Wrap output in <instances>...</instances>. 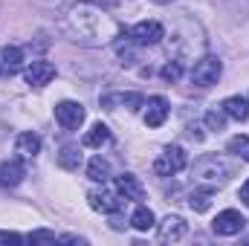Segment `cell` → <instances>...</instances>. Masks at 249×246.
I'll list each match as a JSON object with an SVG mask.
<instances>
[{
    "mask_svg": "<svg viewBox=\"0 0 249 246\" xmlns=\"http://www.w3.org/2000/svg\"><path fill=\"white\" fill-rule=\"evenodd\" d=\"M64 29L67 35L81 44V47H105V44H113L122 29H119V20L113 15H107L99 3H90V0H81L75 3L67 18H64Z\"/></svg>",
    "mask_w": 249,
    "mask_h": 246,
    "instance_id": "1",
    "label": "cell"
},
{
    "mask_svg": "<svg viewBox=\"0 0 249 246\" xmlns=\"http://www.w3.org/2000/svg\"><path fill=\"white\" fill-rule=\"evenodd\" d=\"M194 177H197L200 183H206L209 188H217V185H226L229 168H226V162H223L220 157L206 154V157H200V159L194 162Z\"/></svg>",
    "mask_w": 249,
    "mask_h": 246,
    "instance_id": "2",
    "label": "cell"
},
{
    "mask_svg": "<svg viewBox=\"0 0 249 246\" xmlns=\"http://www.w3.org/2000/svg\"><path fill=\"white\" fill-rule=\"evenodd\" d=\"M186 165H188V154L186 151H183L180 145H168V148L157 157L154 171H157L160 177H174V174H180Z\"/></svg>",
    "mask_w": 249,
    "mask_h": 246,
    "instance_id": "3",
    "label": "cell"
},
{
    "mask_svg": "<svg viewBox=\"0 0 249 246\" xmlns=\"http://www.w3.org/2000/svg\"><path fill=\"white\" fill-rule=\"evenodd\" d=\"M220 72H223L220 58L203 55L200 61H194V67H191V84H197V87H212V84H217Z\"/></svg>",
    "mask_w": 249,
    "mask_h": 246,
    "instance_id": "4",
    "label": "cell"
},
{
    "mask_svg": "<svg viewBox=\"0 0 249 246\" xmlns=\"http://www.w3.org/2000/svg\"><path fill=\"white\" fill-rule=\"evenodd\" d=\"M127 38H130L136 47H154V44H160V41L165 38V29H162L160 20H139L136 26H130Z\"/></svg>",
    "mask_w": 249,
    "mask_h": 246,
    "instance_id": "5",
    "label": "cell"
},
{
    "mask_svg": "<svg viewBox=\"0 0 249 246\" xmlns=\"http://www.w3.org/2000/svg\"><path fill=\"white\" fill-rule=\"evenodd\" d=\"M247 229V217L238 211V209H226L220 211L214 220H212V232L220 235V238H232V235H241Z\"/></svg>",
    "mask_w": 249,
    "mask_h": 246,
    "instance_id": "6",
    "label": "cell"
},
{
    "mask_svg": "<svg viewBox=\"0 0 249 246\" xmlns=\"http://www.w3.org/2000/svg\"><path fill=\"white\" fill-rule=\"evenodd\" d=\"M188 226L186 220L180 217V214H168L160 226H157V238H160V244H180L183 238H186Z\"/></svg>",
    "mask_w": 249,
    "mask_h": 246,
    "instance_id": "7",
    "label": "cell"
},
{
    "mask_svg": "<svg viewBox=\"0 0 249 246\" xmlns=\"http://www.w3.org/2000/svg\"><path fill=\"white\" fill-rule=\"evenodd\" d=\"M55 122L61 124L64 130H78L84 122V107L78 102H58L55 105Z\"/></svg>",
    "mask_w": 249,
    "mask_h": 246,
    "instance_id": "8",
    "label": "cell"
},
{
    "mask_svg": "<svg viewBox=\"0 0 249 246\" xmlns=\"http://www.w3.org/2000/svg\"><path fill=\"white\" fill-rule=\"evenodd\" d=\"M87 200H90V209H96V211H105V214H113V211H119L122 209V194L119 191H107V188H93V191H87Z\"/></svg>",
    "mask_w": 249,
    "mask_h": 246,
    "instance_id": "9",
    "label": "cell"
},
{
    "mask_svg": "<svg viewBox=\"0 0 249 246\" xmlns=\"http://www.w3.org/2000/svg\"><path fill=\"white\" fill-rule=\"evenodd\" d=\"M55 78V64L50 61H32L29 67H26V84L29 87H47L50 81Z\"/></svg>",
    "mask_w": 249,
    "mask_h": 246,
    "instance_id": "10",
    "label": "cell"
},
{
    "mask_svg": "<svg viewBox=\"0 0 249 246\" xmlns=\"http://www.w3.org/2000/svg\"><path fill=\"white\" fill-rule=\"evenodd\" d=\"M168 102L162 99V96H151L148 102H145V124L148 127H160V124H165L168 119Z\"/></svg>",
    "mask_w": 249,
    "mask_h": 246,
    "instance_id": "11",
    "label": "cell"
},
{
    "mask_svg": "<svg viewBox=\"0 0 249 246\" xmlns=\"http://www.w3.org/2000/svg\"><path fill=\"white\" fill-rule=\"evenodd\" d=\"M23 177H26V168H23V159H20V157L0 162V185H3V188H15V185H20Z\"/></svg>",
    "mask_w": 249,
    "mask_h": 246,
    "instance_id": "12",
    "label": "cell"
},
{
    "mask_svg": "<svg viewBox=\"0 0 249 246\" xmlns=\"http://www.w3.org/2000/svg\"><path fill=\"white\" fill-rule=\"evenodd\" d=\"M116 105H122L127 110H139L145 107V99L139 93H116V96H102V107L105 110H116Z\"/></svg>",
    "mask_w": 249,
    "mask_h": 246,
    "instance_id": "13",
    "label": "cell"
},
{
    "mask_svg": "<svg viewBox=\"0 0 249 246\" xmlns=\"http://www.w3.org/2000/svg\"><path fill=\"white\" fill-rule=\"evenodd\" d=\"M116 191L122 194V200H136V203L145 200V188L133 174H119L116 177Z\"/></svg>",
    "mask_w": 249,
    "mask_h": 246,
    "instance_id": "14",
    "label": "cell"
},
{
    "mask_svg": "<svg viewBox=\"0 0 249 246\" xmlns=\"http://www.w3.org/2000/svg\"><path fill=\"white\" fill-rule=\"evenodd\" d=\"M15 151H18L20 159H32V157L41 154V139H38L32 130H23V133L18 136V142H15Z\"/></svg>",
    "mask_w": 249,
    "mask_h": 246,
    "instance_id": "15",
    "label": "cell"
},
{
    "mask_svg": "<svg viewBox=\"0 0 249 246\" xmlns=\"http://www.w3.org/2000/svg\"><path fill=\"white\" fill-rule=\"evenodd\" d=\"M220 107H223V113H226L229 119H235V122H247L249 119V99H244V96H229Z\"/></svg>",
    "mask_w": 249,
    "mask_h": 246,
    "instance_id": "16",
    "label": "cell"
},
{
    "mask_svg": "<svg viewBox=\"0 0 249 246\" xmlns=\"http://www.w3.org/2000/svg\"><path fill=\"white\" fill-rule=\"evenodd\" d=\"M20 67H23V53H20V47H3V50H0V70H3L6 75H15Z\"/></svg>",
    "mask_w": 249,
    "mask_h": 246,
    "instance_id": "17",
    "label": "cell"
},
{
    "mask_svg": "<svg viewBox=\"0 0 249 246\" xmlns=\"http://www.w3.org/2000/svg\"><path fill=\"white\" fill-rule=\"evenodd\" d=\"M107 142H110V130H107V124H102V122H96L84 133V148H102Z\"/></svg>",
    "mask_w": 249,
    "mask_h": 246,
    "instance_id": "18",
    "label": "cell"
},
{
    "mask_svg": "<svg viewBox=\"0 0 249 246\" xmlns=\"http://www.w3.org/2000/svg\"><path fill=\"white\" fill-rule=\"evenodd\" d=\"M130 226H133L136 232H148V229L157 226V217H154V211H151L148 206H139V209L130 214Z\"/></svg>",
    "mask_w": 249,
    "mask_h": 246,
    "instance_id": "19",
    "label": "cell"
},
{
    "mask_svg": "<svg viewBox=\"0 0 249 246\" xmlns=\"http://www.w3.org/2000/svg\"><path fill=\"white\" fill-rule=\"evenodd\" d=\"M58 165H61L64 171H78V165H81V151H78V145H64L61 154H58Z\"/></svg>",
    "mask_w": 249,
    "mask_h": 246,
    "instance_id": "20",
    "label": "cell"
},
{
    "mask_svg": "<svg viewBox=\"0 0 249 246\" xmlns=\"http://www.w3.org/2000/svg\"><path fill=\"white\" fill-rule=\"evenodd\" d=\"M87 177H90V180H96V183H105V180L110 177V162H107V159H102V157H93V159H90V165H87Z\"/></svg>",
    "mask_w": 249,
    "mask_h": 246,
    "instance_id": "21",
    "label": "cell"
},
{
    "mask_svg": "<svg viewBox=\"0 0 249 246\" xmlns=\"http://www.w3.org/2000/svg\"><path fill=\"white\" fill-rule=\"evenodd\" d=\"M188 206L194 211H209V206H212V188H194L188 194Z\"/></svg>",
    "mask_w": 249,
    "mask_h": 246,
    "instance_id": "22",
    "label": "cell"
},
{
    "mask_svg": "<svg viewBox=\"0 0 249 246\" xmlns=\"http://www.w3.org/2000/svg\"><path fill=\"white\" fill-rule=\"evenodd\" d=\"M160 75H162V81H168V84H177V81H180V75H183V61H180V58L168 61L162 70H160Z\"/></svg>",
    "mask_w": 249,
    "mask_h": 246,
    "instance_id": "23",
    "label": "cell"
},
{
    "mask_svg": "<svg viewBox=\"0 0 249 246\" xmlns=\"http://www.w3.org/2000/svg\"><path fill=\"white\" fill-rule=\"evenodd\" d=\"M226 148H229V154H235V157L249 162V136H232Z\"/></svg>",
    "mask_w": 249,
    "mask_h": 246,
    "instance_id": "24",
    "label": "cell"
},
{
    "mask_svg": "<svg viewBox=\"0 0 249 246\" xmlns=\"http://www.w3.org/2000/svg\"><path fill=\"white\" fill-rule=\"evenodd\" d=\"M203 119H206V127H209V130H223V127H226V113H223V107H217V110H214V107L206 110Z\"/></svg>",
    "mask_w": 249,
    "mask_h": 246,
    "instance_id": "25",
    "label": "cell"
},
{
    "mask_svg": "<svg viewBox=\"0 0 249 246\" xmlns=\"http://www.w3.org/2000/svg\"><path fill=\"white\" fill-rule=\"evenodd\" d=\"M29 241H53V244H55V241H58V235H55V232H47V229H38V232H32V235H29Z\"/></svg>",
    "mask_w": 249,
    "mask_h": 246,
    "instance_id": "26",
    "label": "cell"
},
{
    "mask_svg": "<svg viewBox=\"0 0 249 246\" xmlns=\"http://www.w3.org/2000/svg\"><path fill=\"white\" fill-rule=\"evenodd\" d=\"M23 238L15 235V232H0V244H20Z\"/></svg>",
    "mask_w": 249,
    "mask_h": 246,
    "instance_id": "27",
    "label": "cell"
},
{
    "mask_svg": "<svg viewBox=\"0 0 249 246\" xmlns=\"http://www.w3.org/2000/svg\"><path fill=\"white\" fill-rule=\"evenodd\" d=\"M241 203H244V206H249V180L241 185Z\"/></svg>",
    "mask_w": 249,
    "mask_h": 246,
    "instance_id": "28",
    "label": "cell"
},
{
    "mask_svg": "<svg viewBox=\"0 0 249 246\" xmlns=\"http://www.w3.org/2000/svg\"><path fill=\"white\" fill-rule=\"evenodd\" d=\"M151 3H157V6H168L171 0H151Z\"/></svg>",
    "mask_w": 249,
    "mask_h": 246,
    "instance_id": "29",
    "label": "cell"
},
{
    "mask_svg": "<svg viewBox=\"0 0 249 246\" xmlns=\"http://www.w3.org/2000/svg\"><path fill=\"white\" fill-rule=\"evenodd\" d=\"M116 3H124V0H116Z\"/></svg>",
    "mask_w": 249,
    "mask_h": 246,
    "instance_id": "30",
    "label": "cell"
}]
</instances>
